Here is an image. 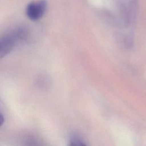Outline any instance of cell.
Masks as SVG:
<instances>
[{"instance_id": "6da1fadb", "label": "cell", "mask_w": 146, "mask_h": 146, "mask_svg": "<svg viewBox=\"0 0 146 146\" xmlns=\"http://www.w3.org/2000/svg\"><path fill=\"white\" fill-rule=\"evenodd\" d=\"M27 36L26 29L21 27L0 38V59L10 53L18 43L24 41Z\"/></svg>"}, {"instance_id": "7a4b0ae2", "label": "cell", "mask_w": 146, "mask_h": 146, "mask_svg": "<svg viewBox=\"0 0 146 146\" xmlns=\"http://www.w3.org/2000/svg\"><path fill=\"white\" fill-rule=\"evenodd\" d=\"M47 2L46 0H38L29 3L26 8L27 17L33 21L40 19L46 10Z\"/></svg>"}, {"instance_id": "3957f363", "label": "cell", "mask_w": 146, "mask_h": 146, "mask_svg": "<svg viewBox=\"0 0 146 146\" xmlns=\"http://www.w3.org/2000/svg\"><path fill=\"white\" fill-rule=\"evenodd\" d=\"M69 146H87L85 143L77 137H74L70 141Z\"/></svg>"}, {"instance_id": "277c9868", "label": "cell", "mask_w": 146, "mask_h": 146, "mask_svg": "<svg viewBox=\"0 0 146 146\" xmlns=\"http://www.w3.org/2000/svg\"><path fill=\"white\" fill-rule=\"evenodd\" d=\"M4 122V117L0 113V127L3 124Z\"/></svg>"}]
</instances>
